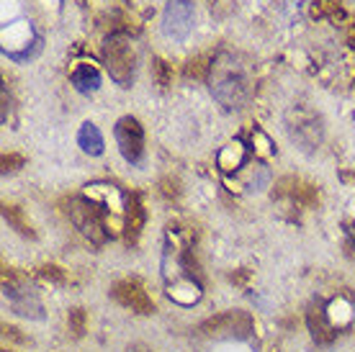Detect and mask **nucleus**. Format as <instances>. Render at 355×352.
Returning a JSON list of instances; mask_svg holds the SVG:
<instances>
[{
	"instance_id": "nucleus-1",
	"label": "nucleus",
	"mask_w": 355,
	"mask_h": 352,
	"mask_svg": "<svg viewBox=\"0 0 355 352\" xmlns=\"http://www.w3.org/2000/svg\"><path fill=\"white\" fill-rule=\"evenodd\" d=\"M209 90L224 111H240L252 96V72L240 54L219 52L209 64Z\"/></svg>"
},
{
	"instance_id": "nucleus-2",
	"label": "nucleus",
	"mask_w": 355,
	"mask_h": 352,
	"mask_svg": "<svg viewBox=\"0 0 355 352\" xmlns=\"http://www.w3.org/2000/svg\"><path fill=\"white\" fill-rule=\"evenodd\" d=\"M101 57L106 64L108 75L119 88H132L134 75H137V46L126 34H111L103 39L101 46Z\"/></svg>"
},
{
	"instance_id": "nucleus-3",
	"label": "nucleus",
	"mask_w": 355,
	"mask_h": 352,
	"mask_svg": "<svg viewBox=\"0 0 355 352\" xmlns=\"http://www.w3.org/2000/svg\"><path fill=\"white\" fill-rule=\"evenodd\" d=\"M286 129H288V137H291L293 144H299V150L304 152L320 150L322 139H324L322 118L314 111H306V108H291L286 116Z\"/></svg>"
},
{
	"instance_id": "nucleus-4",
	"label": "nucleus",
	"mask_w": 355,
	"mask_h": 352,
	"mask_svg": "<svg viewBox=\"0 0 355 352\" xmlns=\"http://www.w3.org/2000/svg\"><path fill=\"white\" fill-rule=\"evenodd\" d=\"M160 26H162V34L168 36L170 42L183 44L188 36L193 34L196 3L193 0H168L165 8H162Z\"/></svg>"
},
{
	"instance_id": "nucleus-5",
	"label": "nucleus",
	"mask_w": 355,
	"mask_h": 352,
	"mask_svg": "<svg viewBox=\"0 0 355 352\" xmlns=\"http://www.w3.org/2000/svg\"><path fill=\"white\" fill-rule=\"evenodd\" d=\"M114 137H116V144H119L121 157H124L129 165H139V162L144 159V129H142V123L137 121L134 116H124V118H119V121H116Z\"/></svg>"
},
{
	"instance_id": "nucleus-6",
	"label": "nucleus",
	"mask_w": 355,
	"mask_h": 352,
	"mask_svg": "<svg viewBox=\"0 0 355 352\" xmlns=\"http://www.w3.org/2000/svg\"><path fill=\"white\" fill-rule=\"evenodd\" d=\"M111 299H114L119 306L129 308L134 314H142V317H147V314L155 311V303H152V299L147 296L144 285L139 281H132V278L114 283V285H111Z\"/></svg>"
},
{
	"instance_id": "nucleus-7",
	"label": "nucleus",
	"mask_w": 355,
	"mask_h": 352,
	"mask_svg": "<svg viewBox=\"0 0 355 352\" xmlns=\"http://www.w3.org/2000/svg\"><path fill=\"white\" fill-rule=\"evenodd\" d=\"M198 329H201V335L209 337H248L252 332V322L242 311H227V314L204 322Z\"/></svg>"
},
{
	"instance_id": "nucleus-8",
	"label": "nucleus",
	"mask_w": 355,
	"mask_h": 352,
	"mask_svg": "<svg viewBox=\"0 0 355 352\" xmlns=\"http://www.w3.org/2000/svg\"><path fill=\"white\" fill-rule=\"evenodd\" d=\"M70 219L75 221V227H78L88 239H93L96 245H101V242L106 239L103 221H101V213H98L96 203L85 201V198H75V201L70 203Z\"/></svg>"
},
{
	"instance_id": "nucleus-9",
	"label": "nucleus",
	"mask_w": 355,
	"mask_h": 352,
	"mask_svg": "<svg viewBox=\"0 0 355 352\" xmlns=\"http://www.w3.org/2000/svg\"><path fill=\"white\" fill-rule=\"evenodd\" d=\"M70 82L78 93L90 96V93H96L101 88V72L93 64H88V62H78L75 70L70 72Z\"/></svg>"
},
{
	"instance_id": "nucleus-10",
	"label": "nucleus",
	"mask_w": 355,
	"mask_h": 352,
	"mask_svg": "<svg viewBox=\"0 0 355 352\" xmlns=\"http://www.w3.org/2000/svg\"><path fill=\"white\" fill-rule=\"evenodd\" d=\"M306 322H309L311 337L320 344H329L335 340V329H332V324L327 322V314H324L322 306H311L309 314H306Z\"/></svg>"
},
{
	"instance_id": "nucleus-11",
	"label": "nucleus",
	"mask_w": 355,
	"mask_h": 352,
	"mask_svg": "<svg viewBox=\"0 0 355 352\" xmlns=\"http://www.w3.org/2000/svg\"><path fill=\"white\" fill-rule=\"evenodd\" d=\"M78 144H80V150L90 157H98V155H103V134L98 129L93 121H85L80 126V132H78Z\"/></svg>"
},
{
	"instance_id": "nucleus-12",
	"label": "nucleus",
	"mask_w": 355,
	"mask_h": 352,
	"mask_svg": "<svg viewBox=\"0 0 355 352\" xmlns=\"http://www.w3.org/2000/svg\"><path fill=\"white\" fill-rule=\"evenodd\" d=\"M142 221H144L142 206H139L137 198H132V203H129V213H126V242H137L139 231H142Z\"/></svg>"
},
{
	"instance_id": "nucleus-13",
	"label": "nucleus",
	"mask_w": 355,
	"mask_h": 352,
	"mask_svg": "<svg viewBox=\"0 0 355 352\" xmlns=\"http://www.w3.org/2000/svg\"><path fill=\"white\" fill-rule=\"evenodd\" d=\"M67 324H70L72 335L83 337V332H85V311H83V308H72L70 319H67Z\"/></svg>"
},
{
	"instance_id": "nucleus-14",
	"label": "nucleus",
	"mask_w": 355,
	"mask_h": 352,
	"mask_svg": "<svg viewBox=\"0 0 355 352\" xmlns=\"http://www.w3.org/2000/svg\"><path fill=\"white\" fill-rule=\"evenodd\" d=\"M6 221H10V224L16 227L18 234H24V237H34V231H31V227H28V224H24V219L18 216L16 209H8V206H6Z\"/></svg>"
},
{
	"instance_id": "nucleus-15",
	"label": "nucleus",
	"mask_w": 355,
	"mask_h": 352,
	"mask_svg": "<svg viewBox=\"0 0 355 352\" xmlns=\"http://www.w3.org/2000/svg\"><path fill=\"white\" fill-rule=\"evenodd\" d=\"M42 275H44L46 281L52 278V281H62V273H57V267H42Z\"/></svg>"
}]
</instances>
